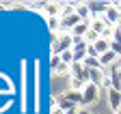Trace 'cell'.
I'll return each instance as SVG.
<instances>
[{
  "label": "cell",
  "mask_w": 121,
  "mask_h": 114,
  "mask_svg": "<svg viewBox=\"0 0 121 114\" xmlns=\"http://www.w3.org/2000/svg\"><path fill=\"white\" fill-rule=\"evenodd\" d=\"M76 13L80 15L82 22H86V24L93 22V11H91V7H89L86 2H78V4H76Z\"/></svg>",
  "instance_id": "cell-4"
},
{
  "label": "cell",
  "mask_w": 121,
  "mask_h": 114,
  "mask_svg": "<svg viewBox=\"0 0 121 114\" xmlns=\"http://www.w3.org/2000/svg\"><path fill=\"white\" fill-rule=\"evenodd\" d=\"M60 58H63V63H65V65H73V50L63 52V54H60Z\"/></svg>",
  "instance_id": "cell-14"
},
{
  "label": "cell",
  "mask_w": 121,
  "mask_h": 114,
  "mask_svg": "<svg viewBox=\"0 0 121 114\" xmlns=\"http://www.w3.org/2000/svg\"><path fill=\"white\" fill-rule=\"evenodd\" d=\"M99 99V86H95V84H86L84 90H82V106L89 108V106H93L95 101Z\"/></svg>",
  "instance_id": "cell-2"
},
{
  "label": "cell",
  "mask_w": 121,
  "mask_h": 114,
  "mask_svg": "<svg viewBox=\"0 0 121 114\" xmlns=\"http://www.w3.org/2000/svg\"><path fill=\"white\" fill-rule=\"evenodd\" d=\"M60 65H63V58H60V56H56V54H52V56H50V69L56 71Z\"/></svg>",
  "instance_id": "cell-13"
},
{
  "label": "cell",
  "mask_w": 121,
  "mask_h": 114,
  "mask_svg": "<svg viewBox=\"0 0 121 114\" xmlns=\"http://www.w3.org/2000/svg\"><path fill=\"white\" fill-rule=\"evenodd\" d=\"M104 17L108 20V22H110L112 26H117V24H119V20H121V13H119V11H117V9L112 7V2H110V7L106 9V13H104Z\"/></svg>",
  "instance_id": "cell-9"
},
{
  "label": "cell",
  "mask_w": 121,
  "mask_h": 114,
  "mask_svg": "<svg viewBox=\"0 0 121 114\" xmlns=\"http://www.w3.org/2000/svg\"><path fill=\"white\" fill-rule=\"evenodd\" d=\"M106 95H108L110 110H112V112L121 110V90H117V88H110V90H106Z\"/></svg>",
  "instance_id": "cell-5"
},
{
  "label": "cell",
  "mask_w": 121,
  "mask_h": 114,
  "mask_svg": "<svg viewBox=\"0 0 121 114\" xmlns=\"http://www.w3.org/2000/svg\"><path fill=\"white\" fill-rule=\"evenodd\" d=\"M84 67L86 69H104L97 56H86V58H84Z\"/></svg>",
  "instance_id": "cell-12"
},
{
  "label": "cell",
  "mask_w": 121,
  "mask_h": 114,
  "mask_svg": "<svg viewBox=\"0 0 121 114\" xmlns=\"http://www.w3.org/2000/svg\"><path fill=\"white\" fill-rule=\"evenodd\" d=\"M97 58H99V63H102V67L106 69V67H115L121 58H119V56L112 52V50H108V52H106V54H102V56H97Z\"/></svg>",
  "instance_id": "cell-7"
},
{
  "label": "cell",
  "mask_w": 121,
  "mask_h": 114,
  "mask_svg": "<svg viewBox=\"0 0 121 114\" xmlns=\"http://www.w3.org/2000/svg\"><path fill=\"white\" fill-rule=\"evenodd\" d=\"M67 82H69V90H78V93H82V90H84V86H86V82H84V80L73 78V75H71Z\"/></svg>",
  "instance_id": "cell-11"
},
{
  "label": "cell",
  "mask_w": 121,
  "mask_h": 114,
  "mask_svg": "<svg viewBox=\"0 0 121 114\" xmlns=\"http://www.w3.org/2000/svg\"><path fill=\"white\" fill-rule=\"evenodd\" d=\"M110 26H112V24L106 20L104 15H95V17H93V22H91V30H95V32H99V35H102L106 28H110Z\"/></svg>",
  "instance_id": "cell-6"
},
{
  "label": "cell",
  "mask_w": 121,
  "mask_h": 114,
  "mask_svg": "<svg viewBox=\"0 0 121 114\" xmlns=\"http://www.w3.org/2000/svg\"><path fill=\"white\" fill-rule=\"evenodd\" d=\"M45 17H60L63 15V4L60 2H43V9Z\"/></svg>",
  "instance_id": "cell-3"
},
{
  "label": "cell",
  "mask_w": 121,
  "mask_h": 114,
  "mask_svg": "<svg viewBox=\"0 0 121 114\" xmlns=\"http://www.w3.org/2000/svg\"><path fill=\"white\" fill-rule=\"evenodd\" d=\"M73 47V37L69 32H58V35H52V54L60 56L63 52L71 50Z\"/></svg>",
  "instance_id": "cell-1"
},
{
  "label": "cell",
  "mask_w": 121,
  "mask_h": 114,
  "mask_svg": "<svg viewBox=\"0 0 121 114\" xmlns=\"http://www.w3.org/2000/svg\"><path fill=\"white\" fill-rule=\"evenodd\" d=\"M63 99H65V101H69L71 106H76V108H78V106H82V93H78V90H65L63 93Z\"/></svg>",
  "instance_id": "cell-8"
},
{
  "label": "cell",
  "mask_w": 121,
  "mask_h": 114,
  "mask_svg": "<svg viewBox=\"0 0 121 114\" xmlns=\"http://www.w3.org/2000/svg\"><path fill=\"white\" fill-rule=\"evenodd\" d=\"M76 114H93V112H91V110H78Z\"/></svg>",
  "instance_id": "cell-16"
},
{
  "label": "cell",
  "mask_w": 121,
  "mask_h": 114,
  "mask_svg": "<svg viewBox=\"0 0 121 114\" xmlns=\"http://www.w3.org/2000/svg\"><path fill=\"white\" fill-rule=\"evenodd\" d=\"M84 73H86V67H84V63H73L71 65V75L73 78H80V80H84ZM86 82V80H84ZM89 84V82H86Z\"/></svg>",
  "instance_id": "cell-10"
},
{
  "label": "cell",
  "mask_w": 121,
  "mask_h": 114,
  "mask_svg": "<svg viewBox=\"0 0 121 114\" xmlns=\"http://www.w3.org/2000/svg\"><path fill=\"white\" fill-rule=\"evenodd\" d=\"M50 114H65V110H63V108H58V106H54V108L50 110Z\"/></svg>",
  "instance_id": "cell-15"
},
{
  "label": "cell",
  "mask_w": 121,
  "mask_h": 114,
  "mask_svg": "<svg viewBox=\"0 0 121 114\" xmlns=\"http://www.w3.org/2000/svg\"><path fill=\"white\" fill-rule=\"evenodd\" d=\"M115 114H121V110H117V112H115Z\"/></svg>",
  "instance_id": "cell-17"
}]
</instances>
